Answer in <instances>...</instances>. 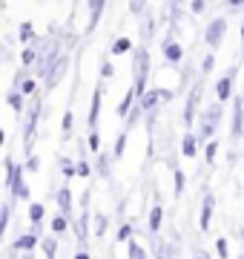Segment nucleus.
Returning a JSON list of instances; mask_svg holds the SVG:
<instances>
[{
    "label": "nucleus",
    "instance_id": "1",
    "mask_svg": "<svg viewBox=\"0 0 244 259\" xmlns=\"http://www.w3.org/2000/svg\"><path fill=\"white\" fill-rule=\"evenodd\" d=\"M150 69H152L150 49H147V44H141L132 52V90H135L138 98H144V93L150 90Z\"/></svg>",
    "mask_w": 244,
    "mask_h": 259
},
{
    "label": "nucleus",
    "instance_id": "2",
    "mask_svg": "<svg viewBox=\"0 0 244 259\" xmlns=\"http://www.w3.org/2000/svg\"><path fill=\"white\" fill-rule=\"evenodd\" d=\"M40 115H43V95H35L32 98V104H29L26 110V121H23V133H20V139H23V158L32 156L35 150H32V141H35V133H38V124H40Z\"/></svg>",
    "mask_w": 244,
    "mask_h": 259
},
{
    "label": "nucleus",
    "instance_id": "3",
    "mask_svg": "<svg viewBox=\"0 0 244 259\" xmlns=\"http://www.w3.org/2000/svg\"><path fill=\"white\" fill-rule=\"evenodd\" d=\"M201 90H204V78L198 75V81L190 87V93L184 95V110H181V124L184 130H193L198 124V107H201Z\"/></svg>",
    "mask_w": 244,
    "mask_h": 259
},
{
    "label": "nucleus",
    "instance_id": "4",
    "mask_svg": "<svg viewBox=\"0 0 244 259\" xmlns=\"http://www.w3.org/2000/svg\"><path fill=\"white\" fill-rule=\"evenodd\" d=\"M227 29H230V23H227L224 15H216V18H213V20L204 26V47L210 49V52H216V49L224 44Z\"/></svg>",
    "mask_w": 244,
    "mask_h": 259
},
{
    "label": "nucleus",
    "instance_id": "5",
    "mask_svg": "<svg viewBox=\"0 0 244 259\" xmlns=\"http://www.w3.org/2000/svg\"><path fill=\"white\" fill-rule=\"evenodd\" d=\"M235 75H238V64H233L230 69H227L221 78L216 81V101H221V104H230L235 98Z\"/></svg>",
    "mask_w": 244,
    "mask_h": 259
},
{
    "label": "nucleus",
    "instance_id": "6",
    "mask_svg": "<svg viewBox=\"0 0 244 259\" xmlns=\"http://www.w3.org/2000/svg\"><path fill=\"white\" fill-rule=\"evenodd\" d=\"M244 139V95L233 98V115H230V141L238 144Z\"/></svg>",
    "mask_w": 244,
    "mask_h": 259
},
{
    "label": "nucleus",
    "instance_id": "7",
    "mask_svg": "<svg viewBox=\"0 0 244 259\" xmlns=\"http://www.w3.org/2000/svg\"><path fill=\"white\" fill-rule=\"evenodd\" d=\"M213 216H216V193L213 190H204L201 207H198V228H201V233H207L213 228Z\"/></svg>",
    "mask_w": 244,
    "mask_h": 259
},
{
    "label": "nucleus",
    "instance_id": "8",
    "mask_svg": "<svg viewBox=\"0 0 244 259\" xmlns=\"http://www.w3.org/2000/svg\"><path fill=\"white\" fill-rule=\"evenodd\" d=\"M161 55H164V61H167L169 66L184 64V47L175 40V35H167L164 40H161Z\"/></svg>",
    "mask_w": 244,
    "mask_h": 259
},
{
    "label": "nucleus",
    "instance_id": "9",
    "mask_svg": "<svg viewBox=\"0 0 244 259\" xmlns=\"http://www.w3.org/2000/svg\"><path fill=\"white\" fill-rule=\"evenodd\" d=\"M40 239H43V236H38V233L29 228V231H23L18 239L12 242V250H15V253H35V248H40Z\"/></svg>",
    "mask_w": 244,
    "mask_h": 259
},
{
    "label": "nucleus",
    "instance_id": "10",
    "mask_svg": "<svg viewBox=\"0 0 244 259\" xmlns=\"http://www.w3.org/2000/svg\"><path fill=\"white\" fill-rule=\"evenodd\" d=\"M201 141H198V136H196V130H184V136H181V141H178V153L184 158H196L198 153H201Z\"/></svg>",
    "mask_w": 244,
    "mask_h": 259
},
{
    "label": "nucleus",
    "instance_id": "11",
    "mask_svg": "<svg viewBox=\"0 0 244 259\" xmlns=\"http://www.w3.org/2000/svg\"><path fill=\"white\" fill-rule=\"evenodd\" d=\"M55 202H57V213H64L72 219V213H75V193H72V187L64 185L55 190Z\"/></svg>",
    "mask_w": 244,
    "mask_h": 259
},
{
    "label": "nucleus",
    "instance_id": "12",
    "mask_svg": "<svg viewBox=\"0 0 244 259\" xmlns=\"http://www.w3.org/2000/svg\"><path fill=\"white\" fill-rule=\"evenodd\" d=\"M101 104H103V83H98V87L92 90V104H89V112H86V127H89V130H98Z\"/></svg>",
    "mask_w": 244,
    "mask_h": 259
},
{
    "label": "nucleus",
    "instance_id": "13",
    "mask_svg": "<svg viewBox=\"0 0 244 259\" xmlns=\"http://www.w3.org/2000/svg\"><path fill=\"white\" fill-rule=\"evenodd\" d=\"M106 3H109V0H86V12H89V18H86V32H95V29H98Z\"/></svg>",
    "mask_w": 244,
    "mask_h": 259
},
{
    "label": "nucleus",
    "instance_id": "14",
    "mask_svg": "<svg viewBox=\"0 0 244 259\" xmlns=\"http://www.w3.org/2000/svg\"><path fill=\"white\" fill-rule=\"evenodd\" d=\"M23 173H26V167L18 164L12 156H6V179H3V187H6V190H12V187L23 179Z\"/></svg>",
    "mask_w": 244,
    "mask_h": 259
},
{
    "label": "nucleus",
    "instance_id": "15",
    "mask_svg": "<svg viewBox=\"0 0 244 259\" xmlns=\"http://www.w3.org/2000/svg\"><path fill=\"white\" fill-rule=\"evenodd\" d=\"M161 225H164V204L155 199V204L150 207V216H147V231H150L152 236H158V233H161Z\"/></svg>",
    "mask_w": 244,
    "mask_h": 259
},
{
    "label": "nucleus",
    "instance_id": "16",
    "mask_svg": "<svg viewBox=\"0 0 244 259\" xmlns=\"http://www.w3.org/2000/svg\"><path fill=\"white\" fill-rule=\"evenodd\" d=\"M89 213L86 210H81V216H78L75 222H72V228H75V233H78V242H81V248L86 250V242H89V236H92V231H89Z\"/></svg>",
    "mask_w": 244,
    "mask_h": 259
},
{
    "label": "nucleus",
    "instance_id": "17",
    "mask_svg": "<svg viewBox=\"0 0 244 259\" xmlns=\"http://www.w3.org/2000/svg\"><path fill=\"white\" fill-rule=\"evenodd\" d=\"M112 161H115L112 153H98V156H95V176L109 182V179H112Z\"/></svg>",
    "mask_w": 244,
    "mask_h": 259
},
{
    "label": "nucleus",
    "instance_id": "18",
    "mask_svg": "<svg viewBox=\"0 0 244 259\" xmlns=\"http://www.w3.org/2000/svg\"><path fill=\"white\" fill-rule=\"evenodd\" d=\"M216 130H218L216 124H210L204 115H198V130H196V136H198V141H201V147H204L207 141L216 139Z\"/></svg>",
    "mask_w": 244,
    "mask_h": 259
},
{
    "label": "nucleus",
    "instance_id": "19",
    "mask_svg": "<svg viewBox=\"0 0 244 259\" xmlns=\"http://www.w3.org/2000/svg\"><path fill=\"white\" fill-rule=\"evenodd\" d=\"M72 222H75V219H69V216H64V213H57V216H52V222H49V233L64 236V233L72 231Z\"/></svg>",
    "mask_w": 244,
    "mask_h": 259
},
{
    "label": "nucleus",
    "instance_id": "20",
    "mask_svg": "<svg viewBox=\"0 0 244 259\" xmlns=\"http://www.w3.org/2000/svg\"><path fill=\"white\" fill-rule=\"evenodd\" d=\"M201 115H204L210 124H216V127H221V118H224V104L221 101H213V104H207L204 110H201Z\"/></svg>",
    "mask_w": 244,
    "mask_h": 259
},
{
    "label": "nucleus",
    "instance_id": "21",
    "mask_svg": "<svg viewBox=\"0 0 244 259\" xmlns=\"http://www.w3.org/2000/svg\"><path fill=\"white\" fill-rule=\"evenodd\" d=\"M6 104L15 110V115H20V118H23V112H26V95L20 93V90H15V87H12L9 95H6Z\"/></svg>",
    "mask_w": 244,
    "mask_h": 259
},
{
    "label": "nucleus",
    "instance_id": "22",
    "mask_svg": "<svg viewBox=\"0 0 244 259\" xmlns=\"http://www.w3.org/2000/svg\"><path fill=\"white\" fill-rule=\"evenodd\" d=\"M135 236H138V228H135L132 222H121L118 231H115V242H118V245H130Z\"/></svg>",
    "mask_w": 244,
    "mask_h": 259
},
{
    "label": "nucleus",
    "instance_id": "23",
    "mask_svg": "<svg viewBox=\"0 0 244 259\" xmlns=\"http://www.w3.org/2000/svg\"><path fill=\"white\" fill-rule=\"evenodd\" d=\"M26 216H29V225H43L46 222V204L43 202H29Z\"/></svg>",
    "mask_w": 244,
    "mask_h": 259
},
{
    "label": "nucleus",
    "instance_id": "24",
    "mask_svg": "<svg viewBox=\"0 0 244 259\" xmlns=\"http://www.w3.org/2000/svg\"><path fill=\"white\" fill-rule=\"evenodd\" d=\"M127 52H135V44H132V37L121 35V37H115L112 40V47H109V55H127Z\"/></svg>",
    "mask_w": 244,
    "mask_h": 259
},
{
    "label": "nucleus",
    "instance_id": "25",
    "mask_svg": "<svg viewBox=\"0 0 244 259\" xmlns=\"http://www.w3.org/2000/svg\"><path fill=\"white\" fill-rule=\"evenodd\" d=\"M135 104H138V95H135V90L130 87V93L124 95V98H121V104H118V118H121V121H127V115L132 112V107H135Z\"/></svg>",
    "mask_w": 244,
    "mask_h": 259
},
{
    "label": "nucleus",
    "instance_id": "26",
    "mask_svg": "<svg viewBox=\"0 0 244 259\" xmlns=\"http://www.w3.org/2000/svg\"><path fill=\"white\" fill-rule=\"evenodd\" d=\"M184 190H187V176H184V170H181V167H172V196L181 199Z\"/></svg>",
    "mask_w": 244,
    "mask_h": 259
},
{
    "label": "nucleus",
    "instance_id": "27",
    "mask_svg": "<svg viewBox=\"0 0 244 259\" xmlns=\"http://www.w3.org/2000/svg\"><path fill=\"white\" fill-rule=\"evenodd\" d=\"M18 40L20 44H26V47L38 40V35H35V23H32V20H23V23L18 26Z\"/></svg>",
    "mask_w": 244,
    "mask_h": 259
},
{
    "label": "nucleus",
    "instance_id": "28",
    "mask_svg": "<svg viewBox=\"0 0 244 259\" xmlns=\"http://www.w3.org/2000/svg\"><path fill=\"white\" fill-rule=\"evenodd\" d=\"M57 167H60V176H64L66 182H72V179L78 176V161H72V158L57 156Z\"/></svg>",
    "mask_w": 244,
    "mask_h": 259
},
{
    "label": "nucleus",
    "instance_id": "29",
    "mask_svg": "<svg viewBox=\"0 0 244 259\" xmlns=\"http://www.w3.org/2000/svg\"><path fill=\"white\" fill-rule=\"evenodd\" d=\"M12 193V202H32V190H29V182L26 179H20L18 185L9 190Z\"/></svg>",
    "mask_w": 244,
    "mask_h": 259
},
{
    "label": "nucleus",
    "instance_id": "30",
    "mask_svg": "<svg viewBox=\"0 0 244 259\" xmlns=\"http://www.w3.org/2000/svg\"><path fill=\"white\" fill-rule=\"evenodd\" d=\"M127 141H130V130H121L118 139H115V144H112V150H109L115 161H121L124 158V153H127Z\"/></svg>",
    "mask_w": 244,
    "mask_h": 259
},
{
    "label": "nucleus",
    "instance_id": "31",
    "mask_svg": "<svg viewBox=\"0 0 244 259\" xmlns=\"http://www.w3.org/2000/svg\"><path fill=\"white\" fill-rule=\"evenodd\" d=\"M20 66H38V47L35 44H29V47L20 49Z\"/></svg>",
    "mask_w": 244,
    "mask_h": 259
},
{
    "label": "nucleus",
    "instance_id": "32",
    "mask_svg": "<svg viewBox=\"0 0 244 259\" xmlns=\"http://www.w3.org/2000/svg\"><path fill=\"white\" fill-rule=\"evenodd\" d=\"M40 250H43V256L46 259H57V236L55 233H49L40 239Z\"/></svg>",
    "mask_w": 244,
    "mask_h": 259
},
{
    "label": "nucleus",
    "instance_id": "33",
    "mask_svg": "<svg viewBox=\"0 0 244 259\" xmlns=\"http://www.w3.org/2000/svg\"><path fill=\"white\" fill-rule=\"evenodd\" d=\"M127 259H150V253H147V248H144L138 239H132L130 245H127Z\"/></svg>",
    "mask_w": 244,
    "mask_h": 259
},
{
    "label": "nucleus",
    "instance_id": "34",
    "mask_svg": "<svg viewBox=\"0 0 244 259\" xmlns=\"http://www.w3.org/2000/svg\"><path fill=\"white\" fill-rule=\"evenodd\" d=\"M213 69H216V52H207V55L201 58V64H198V75L207 78V75H213Z\"/></svg>",
    "mask_w": 244,
    "mask_h": 259
},
{
    "label": "nucleus",
    "instance_id": "35",
    "mask_svg": "<svg viewBox=\"0 0 244 259\" xmlns=\"http://www.w3.org/2000/svg\"><path fill=\"white\" fill-rule=\"evenodd\" d=\"M60 133H64V139H72V133H75V112L66 110L64 112V121H60Z\"/></svg>",
    "mask_w": 244,
    "mask_h": 259
},
{
    "label": "nucleus",
    "instance_id": "36",
    "mask_svg": "<svg viewBox=\"0 0 244 259\" xmlns=\"http://www.w3.org/2000/svg\"><path fill=\"white\" fill-rule=\"evenodd\" d=\"M78 176L86 179V182H92L95 179V164L89 158H78Z\"/></svg>",
    "mask_w": 244,
    "mask_h": 259
},
{
    "label": "nucleus",
    "instance_id": "37",
    "mask_svg": "<svg viewBox=\"0 0 244 259\" xmlns=\"http://www.w3.org/2000/svg\"><path fill=\"white\" fill-rule=\"evenodd\" d=\"M92 222H95V228H92V236H106V228H109V219H106L103 213H92Z\"/></svg>",
    "mask_w": 244,
    "mask_h": 259
},
{
    "label": "nucleus",
    "instance_id": "38",
    "mask_svg": "<svg viewBox=\"0 0 244 259\" xmlns=\"http://www.w3.org/2000/svg\"><path fill=\"white\" fill-rule=\"evenodd\" d=\"M84 144L92 156H98V153H101V133H98V130H89V136H86Z\"/></svg>",
    "mask_w": 244,
    "mask_h": 259
},
{
    "label": "nucleus",
    "instance_id": "39",
    "mask_svg": "<svg viewBox=\"0 0 244 259\" xmlns=\"http://www.w3.org/2000/svg\"><path fill=\"white\" fill-rule=\"evenodd\" d=\"M201 153H204V161H207V167H213V164H216V156H218V141H216V139H213V141H207Z\"/></svg>",
    "mask_w": 244,
    "mask_h": 259
},
{
    "label": "nucleus",
    "instance_id": "40",
    "mask_svg": "<svg viewBox=\"0 0 244 259\" xmlns=\"http://www.w3.org/2000/svg\"><path fill=\"white\" fill-rule=\"evenodd\" d=\"M12 204H15L12 199H9V202H3V219H0V233L9 231V222H12Z\"/></svg>",
    "mask_w": 244,
    "mask_h": 259
},
{
    "label": "nucleus",
    "instance_id": "41",
    "mask_svg": "<svg viewBox=\"0 0 244 259\" xmlns=\"http://www.w3.org/2000/svg\"><path fill=\"white\" fill-rule=\"evenodd\" d=\"M216 253H218V259H230V242H227V236H218L216 239Z\"/></svg>",
    "mask_w": 244,
    "mask_h": 259
},
{
    "label": "nucleus",
    "instance_id": "42",
    "mask_svg": "<svg viewBox=\"0 0 244 259\" xmlns=\"http://www.w3.org/2000/svg\"><path fill=\"white\" fill-rule=\"evenodd\" d=\"M147 6H150V0H130V12L135 15V18L147 15Z\"/></svg>",
    "mask_w": 244,
    "mask_h": 259
},
{
    "label": "nucleus",
    "instance_id": "43",
    "mask_svg": "<svg viewBox=\"0 0 244 259\" xmlns=\"http://www.w3.org/2000/svg\"><path fill=\"white\" fill-rule=\"evenodd\" d=\"M23 167H26V173H40V158L32 153V156L23 158Z\"/></svg>",
    "mask_w": 244,
    "mask_h": 259
},
{
    "label": "nucleus",
    "instance_id": "44",
    "mask_svg": "<svg viewBox=\"0 0 244 259\" xmlns=\"http://www.w3.org/2000/svg\"><path fill=\"white\" fill-rule=\"evenodd\" d=\"M152 35H155V15H147V20H144V40H152Z\"/></svg>",
    "mask_w": 244,
    "mask_h": 259
},
{
    "label": "nucleus",
    "instance_id": "45",
    "mask_svg": "<svg viewBox=\"0 0 244 259\" xmlns=\"http://www.w3.org/2000/svg\"><path fill=\"white\" fill-rule=\"evenodd\" d=\"M101 78H103V81L115 78V66H112V61H109V58H103V61H101Z\"/></svg>",
    "mask_w": 244,
    "mask_h": 259
},
{
    "label": "nucleus",
    "instance_id": "46",
    "mask_svg": "<svg viewBox=\"0 0 244 259\" xmlns=\"http://www.w3.org/2000/svg\"><path fill=\"white\" fill-rule=\"evenodd\" d=\"M190 12H193V15H204L207 12V0H193V3H190Z\"/></svg>",
    "mask_w": 244,
    "mask_h": 259
},
{
    "label": "nucleus",
    "instance_id": "47",
    "mask_svg": "<svg viewBox=\"0 0 244 259\" xmlns=\"http://www.w3.org/2000/svg\"><path fill=\"white\" fill-rule=\"evenodd\" d=\"M224 6L230 12H244V0H224Z\"/></svg>",
    "mask_w": 244,
    "mask_h": 259
},
{
    "label": "nucleus",
    "instance_id": "48",
    "mask_svg": "<svg viewBox=\"0 0 244 259\" xmlns=\"http://www.w3.org/2000/svg\"><path fill=\"white\" fill-rule=\"evenodd\" d=\"M72 259H92V253H89V250H84V248H78Z\"/></svg>",
    "mask_w": 244,
    "mask_h": 259
},
{
    "label": "nucleus",
    "instance_id": "49",
    "mask_svg": "<svg viewBox=\"0 0 244 259\" xmlns=\"http://www.w3.org/2000/svg\"><path fill=\"white\" fill-rule=\"evenodd\" d=\"M184 3L187 0H169V6H181V9H184Z\"/></svg>",
    "mask_w": 244,
    "mask_h": 259
},
{
    "label": "nucleus",
    "instance_id": "50",
    "mask_svg": "<svg viewBox=\"0 0 244 259\" xmlns=\"http://www.w3.org/2000/svg\"><path fill=\"white\" fill-rule=\"evenodd\" d=\"M198 259H210V253H198Z\"/></svg>",
    "mask_w": 244,
    "mask_h": 259
},
{
    "label": "nucleus",
    "instance_id": "51",
    "mask_svg": "<svg viewBox=\"0 0 244 259\" xmlns=\"http://www.w3.org/2000/svg\"><path fill=\"white\" fill-rule=\"evenodd\" d=\"M241 40H244V23H241Z\"/></svg>",
    "mask_w": 244,
    "mask_h": 259
}]
</instances>
